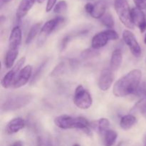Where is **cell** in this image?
<instances>
[{
  "instance_id": "e575fe53",
  "label": "cell",
  "mask_w": 146,
  "mask_h": 146,
  "mask_svg": "<svg viewBox=\"0 0 146 146\" xmlns=\"http://www.w3.org/2000/svg\"><path fill=\"white\" fill-rule=\"evenodd\" d=\"M11 1H13V0H1V4H7Z\"/></svg>"
},
{
  "instance_id": "1f68e13d",
  "label": "cell",
  "mask_w": 146,
  "mask_h": 146,
  "mask_svg": "<svg viewBox=\"0 0 146 146\" xmlns=\"http://www.w3.org/2000/svg\"><path fill=\"white\" fill-rule=\"evenodd\" d=\"M94 4H91V3L90 2L87 3V4L85 5V7H84V9H85L86 11L88 14H89L90 15H91V13H92L93 11H94Z\"/></svg>"
},
{
  "instance_id": "603a6c76",
  "label": "cell",
  "mask_w": 146,
  "mask_h": 146,
  "mask_svg": "<svg viewBox=\"0 0 146 146\" xmlns=\"http://www.w3.org/2000/svg\"><path fill=\"white\" fill-rule=\"evenodd\" d=\"M101 22L103 25L106 27L108 29H112L114 27V19L112 14L110 12H106L101 19Z\"/></svg>"
},
{
  "instance_id": "d6a6232c",
  "label": "cell",
  "mask_w": 146,
  "mask_h": 146,
  "mask_svg": "<svg viewBox=\"0 0 146 146\" xmlns=\"http://www.w3.org/2000/svg\"><path fill=\"white\" fill-rule=\"evenodd\" d=\"M141 91V94H143V95L146 97V84H144L143 85L141 86V91Z\"/></svg>"
},
{
  "instance_id": "4dcf8cb0",
  "label": "cell",
  "mask_w": 146,
  "mask_h": 146,
  "mask_svg": "<svg viewBox=\"0 0 146 146\" xmlns=\"http://www.w3.org/2000/svg\"><path fill=\"white\" fill-rule=\"evenodd\" d=\"M70 38H70L69 36H65L62 39V41H61V49L62 50V51L65 49L66 47L67 46V44H68V42H69Z\"/></svg>"
},
{
  "instance_id": "74e56055",
  "label": "cell",
  "mask_w": 146,
  "mask_h": 146,
  "mask_svg": "<svg viewBox=\"0 0 146 146\" xmlns=\"http://www.w3.org/2000/svg\"><path fill=\"white\" fill-rule=\"evenodd\" d=\"M72 146H81V145H80L79 144H77L76 143V144H74V145H73Z\"/></svg>"
},
{
  "instance_id": "836d02e7",
  "label": "cell",
  "mask_w": 146,
  "mask_h": 146,
  "mask_svg": "<svg viewBox=\"0 0 146 146\" xmlns=\"http://www.w3.org/2000/svg\"><path fill=\"white\" fill-rule=\"evenodd\" d=\"M11 146H24V143H23L22 141H15L14 143H12V145Z\"/></svg>"
},
{
  "instance_id": "52a82bcc",
  "label": "cell",
  "mask_w": 146,
  "mask_h": 146,
  "mask_svg": "<svg viewBox=\"0 0 146 146\" xmlns=\"http://www.w3.org/2000/svg\"><path fill=\"white\" fill-rule=\"evenodd\" d=\"M25 57H22V58H20L16 63L15 65L12 67V68L5 74V76L3 77L1 81V86H2L3 88H9L11 86H14V81H15L16 78H17V75L19 74V72L21 71L23 65L25 63Z\"/></svg>"
},
{
  "instance_id": "f35d334b",
  "label": "cell",
  "mask_w": 146,
  "mask_h": 146,
  "mask_svg": "<svg viewBox=\"0 0 146 146\" xmlns=\"http://www.w3.org/2000/svg\"><path fill=\"white\" fill-rule=\"evenodd\" d=\"M145 146H146V138H145Z\"/></svg>"
},
{
  "instance_id": "9a60e30c",
  "label": "cell",
  "mask_w": 146,
  "mask_h": 146,
  "mask_svg": "<svg viewBox=\"0 0 146 146\" xmlns=\"http://www.w3.org/2000/svg\"><path fill=\"white\" fill-rule=\"evenodd\" d=\"M35 1L36 0H21L16 13L17 19L19 20L24 18L29 10L32 8Z\"/></svg>"
},
{
  "instance_id": "9c48e42d",
  "label": "cell",
  "mask_w": 146,
  "mask_h": 146,
  "mask_svg": "<svg viewBox=\"0 0 146 146\" xmlns=\"http://www.w3.org/2000/svg\"><path fill=\"white\" fill-rule=\"evenodd\" d=\"M113 70L111 68H105L102 71L98 79V87L103 91H106L111 88L114 80Z\"/></svg>"
},
{
  "instance_id": "4fadbf2b",
  "label": "cell",
  "mask_w": 146,
  "mask_h": 146,
  "mask_svg": "<svg viewBox=\"0 0 146 146\" xmlns=\"http://www.w3.org/2000/svg\"><path fill=\"white\" fill-rule=\"evenodd\" d=\"M26 123L23 118H15L11 120L7 123L6 127V132L8 134L17 133L19 131L25 127Z\"/></svg>"
},
{
  "instance_id": "83f0119b",
  "label": "cell",
  "mask_w": 146,
  "mask_h": 146,
  "mask_svg": "<svg viewBox=\"0 0 146 146\" xmlns=\"http://www.w3.org/2000/svg\"><path fill=\"white\" fill-rule=\"evenodd\" d=\"M105 31L108 35L109 41H115V40H118L119 38V36L115 30L112 29H106Z\"/></svg>"
},
{
  "instance_id": "6da1fadb",
  "label": "cell",
  "mask_w": 146,
  "mask_h": 146,
  "mask_svg": "<svg viewBox=\"0 0 146 146\" xmlns=\"http://www.w3.org/2000/svg\"><path fill=\"white\" fill-rule=\"evenodd\" d=\"M141 77V70H132L114 84L113 93L116 97H125L135 94L139 88Z\"/></svg>"
},
{
  "instance_id": "f1b7e54d",
  "label": "cell",
  "mask_w": 146,
  "mask_h": 146,
  "mask_svg": "<svg viewBox=\"0 0 146 146\" xmlns=\"http://www.w3.org/2000/svg\"><path fill=\"white\" fill-rule=\"evenodd\" d=\"M133 1L136 7L142 10L146 9V0H133Z\"/></svg>"
},
{
  "instance_id": "d6986e66",
  "label": "cell",
  "mask_w": 146,
  "mask_h": 146,
  "mask_svg": "<svg viewBox=\"0 0 146 146\" xmlns=\"http://www.w3.org/2000/svg\"><path fill=\"white\" fill-rule=\"evenodd\" d=\"M136 123V118L131 114L125 115L121 118L120 121V126L124 131L131 129Z\"/></svg>"
},
{
  "instance_id": "8d00e7d4",
  "label": "cell",
  "mask_w": 146,
  "mask_h": 146,
  "mask_svg": "<svg viewBox=\"0 0 146 146\" xmlns=\"http://www.w3.org/2000/svg\"><path fill=\"white\" fill-rule=\"evenodd\" d=\"M144 43L146 44V34H145V38H144Z\"/></svg>"
},
{
  "instance_id": "7c38bea8",
  "label": "cell",
  "mask_w": 146,
  "mask_h": 146,
  "mask_svg": "<svg viewBox=\"0 0 146 146\" xmlns=\"http://www.w3.org/2000/svg\"><path fill=\"white\" fill-rule=\"evenodd\" d=\"M22 40L21 29L19 27H15L11 30L9 38V49L19 51Z\"/></svg>"
},
{
  "instance_id": "484cf974",
  "label": "cell",
  "mask_w": 146,
  "mask_h": 146,
  "mask_svg": "<svg viewBox=\"0 0 146 146\" xmlns=\"http://www.w3.org/2000/svg\"><path fill=\"white\" fill-rule=\"evenodd\" d=\"M67 9V3L66 1L62 0L57 3L54 8V11L56 14H62L65 12Z\"/></svg>"
},
{
  "instance_id": "d4e9b609",
  "label": "cell",
  "mask_w": 146,
  "mask_h": 146,
  "mask_svg": "<svg viewBox=\"0 0 146 146\" xmlns=\"http://www.w3.org/2000/svg\"><path fill=\"white\" fill-rule=\"evenodd\" d=\"M66 71V64L65 63L61 62L58 64L54 68L52 72L51 73V76H58L64 74Z\"/></svg>"
},
{
  "instance_id": "7402d4cb",
  "label": "cell",
  "mask_w": 146,
  "mask_h": 146,
  "mask_svg": "<svg viewBox=\"0 0 146 146\" xmlns=\"http://www.w3.org/2000/svg\"><path fill=\"white\" fill-rule=\"evenodd\" d=\"M41 23L38 22L34 24V25L31 27V29H30L29 31L28 34H27V38H26V41H25L26 44H29L34 39V38L36 37V34H38V31L41 30Z\"/></svg>"
},
{
  "instance_id": "3957f363",
  "label": "cell",
  "mask_w": 146,
  "mask_h": 146,
  "mask_svg": "<svg viewBox=\"0 0 146 146\" xmlns=\"http://www.w3.org/2000/svg\"><path fill=\"white\" fill-rule=\"evenodd\" d=\"M32 99L33 96L29 94L11 96L2 103L1 110L4 111H8L19 109L30 104Z\"/></svg>"
},
{
  "instance_id": "8992f818",
  "label": "cell",
  "mask_w": 146,
  "mask_h": 146,
  "mask_svg": "<svg viewBox=\"0 0 146 146\" xmlns=\"http://www.w3.org/2000/svg\"><path fill=\"white\" fill-rule=\"evenodd\" d=\"M64 22H65V19L61 17H56V18L46 21L40 30V35L38 39V45H42L47 37L51 33L55 31L58 27H61Z\"/></svg>"
},
{
  "instance_id": "5b68a950",
  "label": "cell",
  "mask_w": 146,
  "mask_h": 146,
  "mask_svg": "<svg viewBox=\"0 0 146 146\" xmlns=\"http://www.w3.org/2000/svg\"><path fill=\"white\" fill-rule=\"evenodd\" d=\"M74 103L78 108L82 110L88 109L92 105V97L82 85H78L76 88L74 95Z\"/></svg>"
},
{
  "instance_id": "2e32d148",
  "label": "cell",
  "mask_w": 146,
  "mask_h": 146,
  "mask_svg": "<svg viewBox=\"0 0 146 146\" xmlns=\"http://www.w3.org/2000/svg\"><path fill=\"white\" fill-rule=\"evenodd\" d=\"M109 1L108 0H98L94 4V11L91 16L95 19H101L106 14Z\"/></svg>"
},
{
  "instance_id": "cb8c5ba5",
  "label": "cell",
  "mask_w": 146,
  "mask_h": 146,
  "mask_svg": "<svg viewBox=\"0 0 146 146\" xmlns=\"http://www.w3.org/2000/svg\"><path fill=\"white\" fill-rule=\"evenodd\" d=\"M99 52L94 48H87V49L84 50L81 52V56L83 59H90V58H95L99 55Z\"/></svg>"
},
{
  "instance_id": "44dd1931",
  "label": "cell",
  "mask_w": 146,
  "mask_h": 146,
  "mask_svg": "<svg viewBox=\"0 0 146 146\" xmlns=\"http://www.w3.org/2000/svg\"><path fill=\"white\" fill-rule=\"evenodd\" d=\"M19 51H14V50L8 49L7 54L5 56V66L7 68H11L14 66L16 59L18 56Z\"/></svg>"
},
{
  "instance_id": "ba28073f",
  "label": "cell",
  "mask_w": 146,
  "mask_h": 146,
  "mask_svg": "<svg viewBox=\"0 0 146 146\" xmlns=\"http://www.w3.org/2000/svg\"><path fill=\"white\" fill-rule=\"evenodd\" d=\"M123 39L130 48V51L135 57H140L141 55V48L135 38V35L129 30H124L123 32Z\"/></svg>"
},
{
  "instance_id": "ffe728a7",
  "label": "cell",
  "mask_w": 146,
  "mask_h": 146,
  "mask_svg": "<svg viewBox=\"0 0 146 146\" xmlns=\"http://www.w3.org/2000/svg\"><path fill=\"white\" fill-rule=\"evenodd\" d=\"M109 125V121L107 118H103L99 119L98 121H96V122L92 123V125L91 124V126L94 127V128L97 130L98 133L102 134L103 133L105 132L106 131H107L108 129Z\"/></svg>"
},
{
  "instance_id": "4316f807",
  "label": "cell",
  "mask_w": 146,
  "mask_h": 146,
  "mask_svg": "<svg viewBox=\"0 0 146 146\" xmlns=\"http://www.w3.org/2000/svg\"><path fill=\"white\" fill-rule=\"evenodd\" d=\"M47 63H48V60H46V61H44V62H43L42 64L40 65V66L37 68V70L36 71L35 74H34V76H33L32 79H31V84H32V83H35L36 81L39 78L40 76H41V74H42L43 71H44V68H46V66Z\"/></svg>"
},
{
  "instance_id": "277c9868",
  "label": "cell",
  "mask_w": 146,
  "mask_h": 146,
  "mask_svg": "<svg viewBox=\"0 0 146 146\" xmlns=\"http://www.w3.org/2000/svg\"><path fill=\"white\" fill-rule=\"evenodd\" d=\"M114 7L118 18L122 24L128 29H133L131 19V9L127 0H115Z\"/></svg>"
},
{
  "instance_id": "8fae6325",
  "label": "cell",
  "mask_w": 146,
  "mask_h": 146,
  "mask_svg": "<svg viewBox=\"0 0 146 146\" xmlns=\"http://www.w3.org/2000/svg\"><path fill=\"white\" fill-rule=\"evenodd\" d=\"M131 19L134 25L137 26L141 32H144L146 29L145 12L138 7H134L131 9Z\"/></svg>"
},
{
  "instance_id": "7a4b0ae2",
  "label": "cell",
  "mask_w": 146,
  "mask_h": 146,
  "mask_svg": "<svg viewBox=\"0 0 146 146\" xmlns=\"http://www.w3.org/2000/svg\"><path fill=\"white\" fill-rule=\"evenodd\" d=\"M54 123L61 129H80L88 135L91 134V123L83 117H74L61 115L54 119Z\"/></svg>"
},
{
  "instance_id": "d590c367",
  "label": "cell",
  "mask_w": 146,
  "mask_h": 146,
  "mask_svg": "<svg viewBox=\"0 0 146 146\" xmlns=\"http://www.w3.org/2000/svg\"><path fill=\"white\" fill-rule=\"evenodd\" d=\"M36 1H38V3H43L44 1H45V0H36Z\"/></svg>"
},
{
  "instance_id": "f546056e",
  "label": "cell",
  "mask_w": 146,
  "mask_h": 146,
  "mask_svg": "<svg viewBox=\"0 0 146 146\" xmlns=\"http://www.w3.org/2000/svg\"><path fill=\"white\" fill-rule=\"evenodd\" d=\"M56 0H48L46 4V8L47 12H49L50 11H51L53 8H54L56 5Z\"/></svg>"
},
{
  "instance_id": "5bb4252c",
  "label": "cell",
  "mask_w": 146,
  "mask_h": 146,
  "mask_svg": "<svg viewBox=\"0 0 146 146\" xmlns=\"http://www.w3.org/2000/svg\"><path fill=\"white\" fill-rule=\"evenodd\" d=\"M108 41H109V38L104 30L94 36L91 41V46L94 49L97 50L105 46L108 44Z\"/></svg>"
},
{
  "instance_id": "30bf717a",
  "label": "cell",
  "mask_w": 146,
  "mask_h": 146,
  "mask_svg": "<svg viewBox=\"0 0 146 146\" xmlns=\"http://www.w3.org/2000/svg\"><path fill=\"white\" fill-rule=\"evenodd\" d=\"M32 66L31 65H27L21 69L17 75V78L14 84V88H19L25 86L31 78L32 75Z\"/></svg>"
},
{
  "instance_id": "ac0fdd59",
  "label": "cell",
  "mask_w": 146,
  "mask_h": 146,
  "mask_svg": "<svg viewBox=\"0 0 146 146\" xmlns=\"http://www.w3.org/2000/svg\"><path fill=\"white\" fill-rule=\"evenodd\" d=\"M102 142L104 146H113L118 138V134L115 131L108 129L102 134Z\"/></svg>"
},
{
  "instance_id": "e0dca14e",
  "label": "cell",
  "mask_w": 146,
  "mask_h": 146,
  "mask_svg": "<svg viewBox=\"0 0 146 146\" xmlns=\"http://www.w3.org/2000/svg\"><path fill=\"white\" fill-rule=\"evenodd\" d=\"M123 61V54L121 49H115L112 53L110 63V68L113 71H117L120 68Z\"/></svg>"
}]
</instances>
